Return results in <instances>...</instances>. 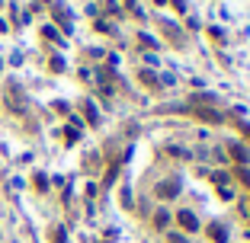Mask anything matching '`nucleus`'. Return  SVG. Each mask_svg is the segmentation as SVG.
Wrapping results in <instances>:
<instances>
[{
	"mask_svg": "<svg viewBox=\"0 0 250 243\" xmlns=\"http://www.w3.org/2000/svg\"><path fill=\"white\" fill-rule=\"evenodd\" d=\"M231 154H234L237 160H247V151H244V147H237V144H231Z\"/></svg>",
	"mask_w": 250,
	"mask_h": 243,
	"instance_id": "7ed1b4c3",
	"label": "nucleus"
},
{
	"mask_svg": "<svg viewBox=\"0 0 250 243\" xmlns=\"http://www.w3.org/2000/svg\"><path fill=\"white\" fill-rule=\"evenodd\" d=\"M225 227H218V224H215V227H212V240H218V243H225Z\"/></svg>",
	"mask_w": 250,
	"mask_h": 243,
	"instance_id": "f03ea898",
	"label": "nucleus"
},
{
	"mask_svg": "<svg viewBox=\"0 0 250 243\" xmlns=\"http://www.w3.org/2000/svg\"><path fill=\"white\" fill-rule=\"evenodd\" d=\"M180 224H183L186 230H196V218H192L190 211H183V214H180Z\"/></svg>",
	"mask_w": 250,
	"mask_h": 243,
	"instance_id": "f257e3e1",
	"label": "nucleus"
},
{
	"mask_svg": "<svg viewBox=\"0 0 250 243\" xmlns=\"http://www.w3.org/2000/svg\"><path fill=\"white\" fill-rule=\"evenodd\" d=\"M160 195H173V192H176V182H170V186H160Z\"/></svg>",
	"mask_w": 250,
	"mask_h": 243,
	"instance_id": "20e7f679",
	"label": "nucleus"
}]
</instances>
